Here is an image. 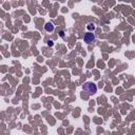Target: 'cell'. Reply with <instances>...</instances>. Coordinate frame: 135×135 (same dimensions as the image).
<instances>
[{"label":"cell","mask_w":135,"mask_h":135,"mask_svg":"<svg viewBox=\"0 0 135 135\" xmlns=\"http://www.w3.org/2000/svg\"><path fill=\"white\" fill-rule=\"evenodd\" d=\"M53 44H54V42H53V40H49V41H48V45H49V47H52Z\"/></svg>","instance_id":"6"},{"label":"cell","mask_w":135,"mask_h":135,"mask_svg":"<svg viewBox=\"0 0 135 135\" xmlns=\"http://www.w3.org/2000/svg\"><path fill=\"white\" fill-rule=\"evenodd\" d=\"M83 40H84V42L86 43H88V44H92L93 42L95 41V35L93 34V33H87L86 35L83 36Z\"/></svg>","instance_id":"2"},{"label":"cell","mask_w":135,"mask_h":135,"mask_svg":"<svg viewBox=\"0 0 135 135\" xmlns=\"http://www.w3.org/2000/svg\"><path fill=\"white\" fill-rule=\"evenodd\" d=\"M44 29H45V31H47V32L51 33V32L54 31L55 27H54V24H53L52 22H47V23H45V26H44Z\"/></svg>","instance_id":"3"},{"label":"cell","mask_w":135,"mask_h":135,"mask_svg":"<svg viewBox=\"0 0 135 135\" xmlns=\"http://www.w3.org/2000/svg\"><path fill=\"white\" fill-rule=\"evenodd\" d=\"M87 29L89 31H94L95 30V23L93 22H90V23H88V26H87Z\"/></svg>","instance_id":"4"},{"label":"cell","mask_w":135,"mask_h":135,"mask_svg":"<svg viewBox=\"0 0 135 135\" xmlns=\"http://www.w3.org/2000/svg\"><path fill=\"white\" fill-rule=\"evenodd\" d=\"M59 36L61 37V38H65V32H63V31H60V32H59Z\"/></svg>","instance_id":"5"},{"label":"cell","mask_w":135,"mask_h":135,"mask_svg":"<svg viewBox=\"0 0 135 135\" xmlns=\"http://www.w3.org/2000/svg\"><path fill=\"white\" fill-rule=\"evenodd\" d=\"M82 89L84 92H87L89 95H94L95 93L97 92V87L96 84L93 83V82H90V81H88L82 86Z\"/></svg>","instance_id":"1"}]
</instances>
